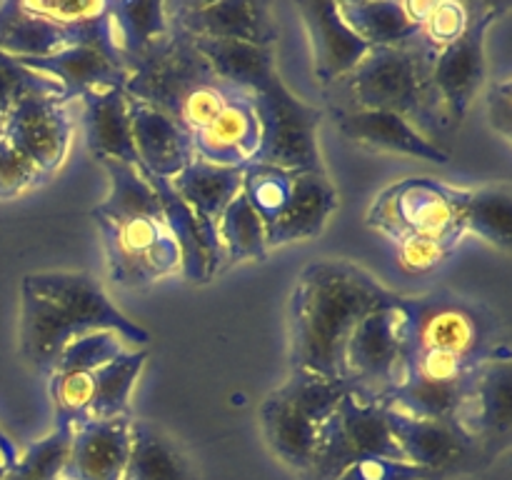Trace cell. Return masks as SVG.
Returning <instances> with one entry per match:
<instances>
[{"label": "cell", "mask_w": 512, "mask_h": 480, "mask_svg": "<svg viewBox=\"0 0 512 480\" xmlns=\"http://www.w3.org/2000/svg\"><path fill=\"white\" fill-rule=\"evenodd\" d=\"M253 108L260 123V143L250 163L275 165L290 173L323 170L318 148L323 110L288 90L278 70L253 90Z\"/></svg>", "instance_id": "cell-7"}, {"label": "cell", "mask_w": 512, "mask_h": 480, "mask_svg": "<svg viewBox=\"0 0 512 480\" xmlns=\"http://www.w3.org/2000/svg\"><path fill=\"white\" fill-rule=\"evenodd\" d=\"M125 65V93L163 113L190 133V138L213 123L235 95L245 93L218 80L195 40L173 20L168 35L150 45L145 53L125 60Z\"/></svg>", "instance_id": "cell-3"}, {"label": "cell", "mask_w": 512, "mask_h": 480, "mask_svg": "<svg viewBox=\"0 0 512 480\" xmlns=\"http://www.w3.org/2000/svg\"><path fill=\"white\" fill-rule=\"evenodd\" d=\"M260 143V123L253 93H238L213 123L193 135L195 155L213 165L243 168L253 160Z\"/></svg>", "instance_id": "cell-23"}, {"label": "cell", "mask_w": 512, "mask_h": 480, "mask_svg": "<svg viewBox=\"0 0 512 480\" xmlns=\"http://www.w3.org/2000/svg\"><path fill=\"white\" fill-rule=\"evenodd\" d=\"M435 50L415 38L398 48H370L365 58L338 80L333 93L338 95V113L348 110H385L403 115L423 133L433 130L428 108V78Z\"/></svg>", "instance_id": "cell-5"}, {"label": "cell", "mask_w": 512, "mask_h": 480, "mask_svg": "<svg viewBox=\"0 0 512 480\" xmlns=\"http://www.w3.org/2000/svg\"><path fill=\"white\" fill-rule=\"evenodd\" d=\"M108 275L120 288H145L180 270V250L165 220H95Z\"/></svg>", "instance_id": "cell-11"}, {"label": "cell", "mask_w": 512, "mask_h": 480, "mask_svg": "<svg viewBox=\"0 0 512 480\" xmlns=\"http://www.w3.org/2000/svg\"><path fill=\"white\" fill-rule=\"evenodd\" d=\"M175 193L183 198V203L193 210L195 220L203 228L208 243L223 255L218 240L220 215L230 205V200L240 193L243 185V168H230V165H213L208 160L195 155L173 180H170Z\"/></svg>", "instance_id": "cell-21"}, {"label": "cell", "mask_w": 512, "mask_h": 480, "mask_svg": "<svg viewBox=\"0 0 512 480\" xmlns=\"http://www.w3.org/2000/svg\"><path fill=\"white\" fill-rule=\"evenodd\" d=\"M340 18L368 48H398L420 38V23L408 3L393 0H345Z\"/></svg>", "instance_id": "cell-28"}, {"label": "cell", "mask_w": 512, "mask_h": 480, "mask_svg": "<svg viewBox=\"0 0 512 480\" xmlns=\"http://www.w3.org/2000/svg\"><path fill=\"white\" fill-rule=\"evenodd\" d=\"M18 458L20 453L18 448H15V443L3 433V430H0V460H3V465L10 470L15 463H18Z\"/></svg>", "instance_id": "cell-49"}, {"label": "cell", "mask_w": 512, "mask_h": 480, "mask_svg": "<svg viewBox=\"0 0 512 480\" xmlns=\"http://www.w3.org/2000/svg\"><path fill=\"white\" fill-rule=\"evenodd\" d=\"M45 180H48V175L38 165L30 163L5 138L0 140V200L15 198V195L35 188Z\"/></svg>", "instance_id": "cell-46"}, {"label": "cell", "mask_w": 512, "mask_h": 480, "mask_svg": "<svg viewBox=\"0 0 512 480\" xmlns=\"http://www.w3.org/2000/svg\"><path fill=\"white\" fill-rule=\"evenodd\" d=\"M108 10L113 43L123 60L145 53L170 30L168 3L160 0H113Z\"/></svg>", "instance_id": "cell-34"}, {"label": "cell", "mask_w": 512, "mask_h": 480, "mask_svg": "<svg viewBox=\"0 0 512 480\" xmlns=\"http://www.w3.org/2000/svg\"><path fill=\"white\" fill-rule=\"evenodd\" d=\"M70 103L60 95L30 93L15 103L5 123L3 138L45 175H53L63 165L73 140Z\"/></svg>", "instance_id": "cell-13"}, {"label": "cell", "mask_w": 512, "mask_h": 480, "mask_svg": "<svg viewBox=\"0 0 512 480\" xmlns=\"http://www.w3.org/2000/svg\"><path fill=\"white\" fill-rule=\"evenodd\" d=\"M85 145L98 160H120L138 168L125 88H100L83 98Z\"/></svg>", "instance_id": "cell-24"}, {"label": "cell", "mask_w": 512, "mask_h": 480, "mask_svg": "<svg viewBox=\"0 0 512 480\" xmlns=\"http://www.w3.org/2000/svg\"><path fill=\"white\" fill-rule=\"evenodd\" d=\"M298 13L310 35V48L315 60V78L330 88L343 80L368 53V45L340 18L338 3L330 0H303Z\"/></svg>", "instance_id": "cell-18"}, {"label": "cell", "mask_w": 512, "mask_h": 480, "mask_svg": "<svg viewBox=\"0 0 512 480\" xmlns=\"http://www.w3.org/2000/svg\"><path fill=\"white\" fill-rule=\"evenodd\" d=\"M463 233H475L485 243L500 250L512 245V190L508 183L483 185V188L455 193Z\"/></svg>", "instance_id": "cell-31"}, {"label": "cell", "mask_w": 512, "mask_h": 480, "mask_svg": "<svg viewBox=\"0 0 512 480\" xmlns=\"http://www.w3.org/2000/svg\"><path fill=\"white\" fill-rule=\"evenodd\" d=\"M400 298L403 295L385 288L353 260H315L305 265L290 295L293 370L343 380L350 335L370 313L395 308Z\"/></svg>", "instance_id": "cell-1"}, {"label": "cell", "mask_w": 512, "mask_h": 480, "mask_svg": "<svg viewBox=\"0 0 512 480\" xmlns=\"http://www.w3.org/2000/svg\"><path fill=\"white\" fill-rule=\"evenodd\" d=\"M78 30L58 28L38 18L25 8L23 0L0 3V53L13 60H33L58 53L78 38Z\"/></svg>", "instance_id": "cell-29"}, {"label": "cell", "mask_w": 512, "mask_h": 480, "mask_svg": "<svg viewBox=\"0 0 512 480\" xmlns=\"http://www.w3.org/2000/svg\"><path fill=\"white\" fill-rule=\"evenodd\" d=\"M140 173L150 180V185L158 193L160 205H163L165 228L170 230L180 250V273L188 280H193V283H205V280L213 278L223 268V255L208 243L203 228L195 220L193 210L175 193L170 180L155 178V175L145 173V170H140Z\"/></svg>", "instance_id": "cell-25"}, {"label": "cell", "mask_w": 512, "mask_h": 480, "mask_svg": "<svg viewBox=\"0 0 512 480\" xmlns=\"http://www.w3.org/2000/svg\"><path fill=\"white\" fill-rule=\"evenodd\" d=\"M133 415L85 420L70 433L63 480H123L130 453Z\"/></svg>", "instance_id": "cell-17"}, {"label": "cell", "mask_w": 512, "mask_h": 480, "mask_svg": "<svg viewBox=\"0 0 512 480\" xmlns=\"http://www.w3.org/2000/svg\"><path fill=\"white\" fill-rule=\"evenodd\" d=\"M338 128L345 138L365 148L408 155L438 165L450 163V155L403 115L385 113V110H348L338 113Z\"/></svg>", "instance_id": "cell-20"}, {"label": "cell", "mask_w": 512, "mask_h": 480, "mask_svg": "<svg viewBox=\"0 0 512 480\" xmlns=\"http://www.w3.org/2000/svg\"><path fill=\"white\" fill-rule=\"evenodd\" d=\"M488 118L490 128L500 135L503 140L512 138V83L510 78L493 80L488 90Z\"/></svg>", "instance_id": "cell-48"}, {"label": "cell", "mask_w": 512, "mask_h": 480, "mask_svg": "<svg viewBox=\"0 0 512 480\" xmlns=\"http://www.w3.org/2000/svg\"><path fill=\"white\" fill-rule=\"evenodd\" d=\"M408 8L418 18L420 38L435 53L453 43L463 33L470 15L468 3H455V0H445V3H408Z\"/></svg>", "instance_id": "cell-41"}, {"label": "cell", "mask_w": 512, "mask_h": 480, "mask_svg": "<svg viewBox=\"0 0 512 480\" xmlns=\"http://www.w3.org/2000/svg\"><path fill=\"white\" fill-rule=\"evenodd\" d=\"M260 425H263L268 448L285 465L300 470V473L310 468L315 450H318L320 425L300 413L280 390H273L265 398L263 408H260Z\"/></svg>", "instance_id": "cell-26"}, {"label": "cell", "mask_w": 512, "mask_h": 480, "mask_svg": "<svg viewBox=\"0 0 512 480\" xmlns=\"http://www.w3.org/2000/svg\"><path fill=\"white\" fill-rule=\"evenodd\" d=\"M512 355H495L475 375L473 390L460 413V425L478 440L485 460L508 448L512 428Z\"/></svg>", "instance_id": "cell-16"}, {"label": "cell", "mask_w": 512, "mask_h": 480, "mask_svg": "<svg viewBox=\"0 0 512 480\" xmlns=\"http://www.w3.org/2000/svg\"><path fill=\"white\" fill-rule=\"evenodd\" d=\"M388 428L403 458L418 468L433 470L443 478L448 470L473 468L475 460H485L478 440L460 425V420L413 418L388 408Z\"/></svg>", "instance_id": "cell-14"}, {"label": "cell", "mask_w": 512, "mask_h": 480, "mask_svg": "<svg viewBox=\"0 0 512 480\" xmlns=\"http://www.w3.org/2000/svg\"><path fill=\"white\" fill-rule=\"evenodd\" d=\"M458 188L433 178H405L385 190L368 213V223L393 240L405 235H435V238H463Z\"/></svg>", "instance_id": "cell-10"}, {"label": "cell", "mask_w": 512, "mask_h": 480, "mask_svg": "<svg viewBox=\"0 0 512 480\" xmlns=\"http://www.w3.org/2000/svg\"><path fill=\"white\" fill-rule=\"evenodd\" d=\"M345 385L363 403H383L403 380V340L400 310L370 313L350 335L345 348Z\"/></svg>", "instance_id": "cell-12"}, {"label": "cell", "mask_w": 512, "mask_h": 480, "mask_svg": "<svg viewBox=\"0 0 512 480\" xmlns=\"http://www.w3.org/2000/svg\"><path fill=\"white\" fill-rule=\"evenodd\" d=\"M113 330L125 343L148 345L150 333L120 313L103 285L80 270L28 273L20 285V355L30 368L50 375L73 340Z\"/></svg>", "instance_id": "cell-2"}, {"label": "cell", "mask_w": 512, "mask_h": 480, "mask_svg": "<svg viewBox=\"0 0 512 480\" xmlns=\"http://www.w3.org/2000/svg\"><path fill=\"white\" fill-rule=\"evenodd\" d=\"M95 383L93 373H50V398L58 428H70L90 420Z\"/></svg>", "instance_id": "cell-40"}, {"label": "cell", "mask_w": 512, "mask_h": 480, "mask_svg": "<svg viewBox=\"0 0 512 480\" xmlns=\"http://www.w3.org/2000/svg\"><path fill=\"white\" fill-rule=\"evenodd\" d=\"M370 458L405 460L388 428L385 405L345 395L335 413L320 425L318 450L305 480H338L350 465Z\"/></svg>", "instance_id": "cell-8"}, {"label": "cell", "mask_w": 512, "mask_h": 480, "mask_svg": "<svg viewBox=\"0 0 512 480\" xmlns=\"http://www.w3.org/2000/svg\"><path fill=\"white\" fill-rule=\"evenodd\" d=\"M168 15L190 38L240 40L273 48L278 38L273 10L260 0H183L168 3Z\"/></svg>", "instance_id": "cell-15"}, {"label": "cell", "mask_w": 512, "mask_h": 480, "mask_svg": "<svg viewBox=\"0 0 512 480\" xmlns=\"http://www.w3.org/2000/svg\"><path fill=\"white\" fill-rule=\"evenodd\" d=\"M473 383L475 378L448 383V380H428L405 375L380 405H388V408L408 413L413 418L458 420L465 403H468Z\"/></svg>", "instance_id": "cell-30"}, {"label": "cell", "mask_w": 512, "mask_h": 480, "mask_svg": "<svg viewBox=\"0 0 512 480\" xmlns=\"http://www.w3.org/2000/svg\"><path fill=\"white\" fill-rule=\"evenodd\" d=\"M70 428H58L53 433L40 438L38 443L30 445L18 463L8 470L0 480H63V465L68 458L70 445Z\"/></svg>", "instance_id": "cell-39"}, {"label": "cell", "mask_w": 512, "mask_h": 480, "mask_svg": "<svg viewBox=\"0 0 512 480\" xmlns=\"http://www.w3.org/2000/svg\"><path fill=\"white\" fill-rule=\"evenodd\" d=\"M18 63L53 78L60 85L63 103H73L85 93L100 88H123L128 80V65L113 43L110 10L103 18L83 25L78 30V38L58 53L45 55V58L18 60Z\"/></svg>", "instance_id": "cell-9"}, {"label": "cell", "mask_w": 512, "mask_h": 480, "mask_svg": "<svg viewBox=\"0 0 512 480\" xmlns=\"http://www.w3.org/2000/svg\"><path fill=\"white\" fill-rule=\"evenodd\" d=\"M218 240L225 263H243V260H265L268 255V228L263 218L250 208L243 193L235 195L225 213L220 215Z\"/></svg>", "instance_id": "cell-36"}, {"label": "cell", "mask_w": 512, "mask_h": 480, "mask_svg": "<svg viewBox=\"0 0 512 480\" xmlns=\"http://www.w3.org/2000/svg\"><path fill=\"white\" fill-rule=\"evenodd\" d=\"M23 3L30 13L65 30H78L108 13L105 0H85V3L80 0H23Z\"/></svg>", "instance_id": "cell-45"}, {"label": "cell", "mask_w": 512, "mask_h": 480, "mask_svg": "<svg viewBox=\"0 0 512 480\" xmlns=\"http://www.w3.org/2000/svg\"><path fill=\"white\" fill-rule=\"evenodd\" d=\"M335 208H338V190L325 170L295 173L288 205L275 218V223L268 225V250L288 243H303L320 235Z\"/></svg>", "instance_id": "cell-22"}, {"label": "cell", "mask_w": 512, "mask_h": 480, "mask_svg": "<svg viewBox=\"0 0 512 480\" xmlns=\"http://www.w3.org/2000/svg\"><path fill=\"white\" fill-rule=\"evenodd\" d=\"M130 128H133V145L138 155V168L155 178L173 180L190 160L195 158L193 138L180 125L165 118L150 105L128 95Z\"/></svg>", "instance_id": "cell-19"}, {"label": "cell", "mask_w": 512, "mask_h": 480, "mask_svg": "<svg viewBox=\"0 0 512 480\" xmlns=\"http://www.w3.org/2000/svg\"><path fill=\"white\" fill-rule=\"evenodd\" d=\"M193 40L218 80H223L230 88L253 93L275 73L273 48H260V45L240 43V40Z\"/></svg>", "instance_id": "cell-32"}, {"label": "cell", "mask_w": 512, "mask_h": 480, "mask_svg": "<svg viewBox=\"0 0 512 480\" xmlns=\"http://www.w3.org/2000/svg\"><path fill=\"white\" fill-rule=\"evenodd\" d=\"M295 173L275 165L248 163L243 165V185L240 193L250 203V208L263 218L265 228L275 223L283 208L288 205L290 190H293Z\"/></svg>", "instance_id": "cell-37"}, {"label": "cell", "mask_w": 512, "mask_h": 480, "mask_svg": "<svg viewBox=\"0 0 512 480\" xmlns=\"http://www.w3.org/2000/svg\"><path fill=\"white\" fill-rule=\"evenodd\" d=\"M463 33L435 53L428 78V108L433 130H455L468 115L485 83V38L505 3H468Z\"/></svg>", "instance_id": "cell-6"}, {"label": "cell", "mask_w": 512, "mask_h": 480, "mask_svg": "<svg viewBox=\"0 0 512 480\" xmlns=\"http://www.w3.org/2000/svg\"><path fill=\"white\" fill-rule=\"evenodd\" d=\"M110 178V195L93 208V220H163V205L150 180L135 165L120 160H100Z\"/></svg>", "instance_id": "cell-33"}, {"label": "cell", "mask_w": 512, "mask_h": 480, "mask_svg": "<svg viewBox=\"0 0 512 480\" xmlns=\"http://www.w3.org/2000/svg\"><path fill=\"white\" fill-rule=\"evenodd\" d=\"M458 238H435V235H405L395 240L398 248V263L405 273H430L458 245Z\"/></svg>", "instance_id": "cell-44"}, {"label": "cell", "mask_w": 512, "mask_h": 480, "mask_svg": "<svg viewBox=\"0 0 512 480\" xmlns=\"http://www.w3.org/2000/svg\"><path fill=\"white\" fill-rule=\"evenodd\" d=\"M125 350V340L113 330H95L73 340L60 353L53 373H93Z\"/></svg>", "instance_id": "cell-42"}, {"label": "cell", "mask_w": 512, "mask_h": 480, "mask_svg": "<svg viewBox=\"0 0 512 480\" xmlns=\"http://www.w3.org/2000/svg\"><path fill=\"white\" fill-rule=\"evenodd\" d=\"M148 360V350L125 348L123 353L115 355L110 363L100 365L93 370V408H90V420H110L130 413V390L135 380L140 378Z\"/></svg>", "instance_id": "cell-35"}, {"label": "cell", "mask_w": 512, "mask_h": 480, "mask_svg": "<svg viewBox=\"0 0 512 480\" xmlns=\"http://www.w3.org/2000/svg\"><path fill=\"white\" fill-rule=\"evenodd\" d=\"M398 310L403 358L445 353L480 368L510 348L503 340L500 318L478 300L435 290L425 295H403Z\"/></svg>", "instance_id": "cell-4"}, {"label": "cell", "mask_w": 512, "mask_h": 480, "mask_svg": "<svg viewBox=\"0 0 512 480\" xmlns=\"http://www.w3.org/2000/svg\"><path fill=\"white\" fill-rule=\"evenodd\" d=\"M30 93H53L60 95V85L48 75H40L35 70L25 68L18 60L0 53V140H3L5 123H8L10 110L15 108L23 95Z\"/></svg>", "instance_id": "cell-43"}, {"label": "cell", "mask_w": 512, "mask_h": 480, "mask_svg": "<svg viewBox=\"0 0 512 480\" xmlns=\"http://www.w3.org/2000/svg\"><path fill=\"white\" fill-rule=\"evenodd\" d=\"M338 480H443L433 470L418 468L408 460L370 458L350 465Z\"/></svg>", "instance_id": "cell-47"}, {"label": "cell", "mask_w": 512, "mask_h": 480, "mask_svg": "<svg viewBox=\"0 0 512 480\" xmlns=\"http://www.w3.org/2000/svg\"><path fill=\"white\" fill-rule=\"evenodd\" d=\"M278 390L300 413L308 415L318 425H323L335 413L340 400L350 393L343 380H328L308 370H293Z\"/></svg>", "instance_id": "cell-38"}, {"label": "cell", "mask_w": 512, "mask_h": 480, "mask_svg": "<svg viewBox=\"0 0 512 480\" xmlns=\"http://www.w3.org/2000/svg\"><path fill=\"white\" fill-rule=\"evenodd\" d=\"M123 480H195V473L183 450L163 428L133 418Z\"/></svg>", "instance_id": "cell-27"}]
</instances>
